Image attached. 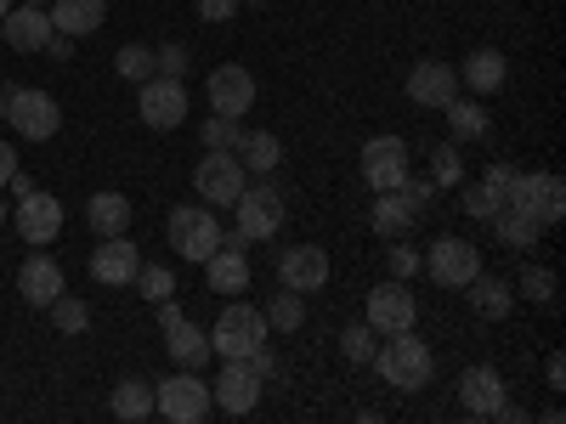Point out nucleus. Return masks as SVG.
I'll list each match as a JSON object with an SVG mask.
<instances>
[{
  "label": "nucleus",
  "mask_w": 566,
  "mask_h": 424,
  "mask_svg": "<svg viewBox=\"0 0 566 424\" xmlns=\"http://www.w3.org/2000/svg\"><path fill=\"white\" fill-rule=\"evenodd\" d=\"M374 368H380V380L397 385V391H424L437 373V357L413 328H402V335H386V346L374 351Z\"/></svg>",
  "instance_id": "obj_1"
},
{
  "label": "nucleus",
  "mask_w": 566,
  "mask_h": 424,
  "mask_svg": "<svg viewBox=\"0 0 566 424\" xmlns=\"http://www.w3.org/2000/svg\"><path fill=\"white\" fill-rule=\"evenodd\" d=\"M165 232H170L176 255L193 261V266H205V261L221 250V221H216L210 204H176L170 221H165Z\"/></svg>",
  "instance_id": "obj_2"
},
{
  "label": "nucleus",
  "mask_w": 566,
  "mask_h": 424,
  "mask_svg": "<svg viewBox=\"0 0 566 424\" xmlns=\"http://www.w3.org/2000/svg\"><path fill=\"white\" fill-rule=\"evenodd\" d=\"M216 396H210V380H199V368H181L176 380H159L154 385V413H165L170 424H199L210 418Z\"/></svg>",
  "instance_id": "obj_3"
},
{
  "label": "nucleus",
  "mask_w": 566,
  "mask_h": 424,
  "mask_svg": "<svg viewBox=\"0 0 566 424\" xmlns=\"http://www.w3.org/2000/svg\"><path fill=\"white\" fill-rule=\"evenodd\" d=\"M210 335V351L216 357H250L255 346H266V317H261V306H244V300H232L221 317H216V328H205Z\"/></svg>",
  "instance_id": "obj_4"
},
{
  "label": "nucleus",
  "mask_w": 566,
  "mask_h": 424,
  "mask_svg": "<svg viewBox=\"0 0 566 424\" xmlns=\"http://www.w3.org/2000/svg\"><path fill=\"white\" fill-rule=\"evenodd\" d=\"M504 204H515V210H527L538 226H549V221H560V210H566V187H560V176H549V170H515V181L504 187Z\"/></svg>",
  "instance_id": "obj_5"
},
{
  "label": "nucleus",
  "mask_w": 566,
  "mask_h": 424,
  "mask_svg": "<svg viewBox=\"0 0 566 424\" xmlns=\"http://www.w3.org/2000/svg\"><path fill=\"white\" fill-rule=\"evenodd\" d=\"M7 119L23 141H52L63 125V108L52 91H7Z\"/></svg>",
  "instance_id": "obj_6"
},
{
  "label": "nucleus",
  "mask_w": 566,
  "mask_h": 424,
  "mask_svg": "<svg viewBox=\"0 0 566 424\" xmlns=\"http://www.w3.org/2000/svg\"><path fill=\"white\" fill-rule=\"evenodd\" d=\"M244 181H250V170L239 165V153H205L199 170H193V187H199V199L210 210H232V204H239Z\"/></svg>",
  "instance_id": "obj_7"
},
{
  "label": "nucleus",
  "mask_w": 566,
  "mask_h": 424,
  "mask_svg": "<svg viewBox=\"0 0 566 424\" xmlns=\"http://www.w3.org/2000/svg\"><path fill=\"white\" fill-rule=\"evenodd\" d=\"M419 272H431L442 289H464V283L482 272V250L464 244V239H437L431 250L419 255Z\"/></svg>",
  "instance_id": "obj_8"
},
{
  "label": "nucleus",
  "mask_w": 566,
  "mask_h": 424,
  "mask_svg": "<svg viewBox=\"0 0 566 424\" xmlns=\"http://www.w3.org/2000/svg\"><path fill=\"white\" fill-rule=\"evenodd\" d=\"M363 181L374 193H397L408 181V141L402 136H368L363 141Z\"/></svg>",
  "instance_id": "obj_9"
},
{
  "label": "nucleus",
  "mask_w": 566,
  "mask_h": 424,
  "mask_svg": "<svg viewBox=\"0 0 566 424\" xmlns=\"http://www.w3.org/2000/svg\"><path fill=\"white\" fill-rule=\"evenodd\" d=\"M136 114H142V125H148V130H176V125L187 119V85H181V80H165V74L142 80Z\"/></svg>",
  "instance_id": "obj_10"
},
{
  "label": "nucleus",
  "mask_w": 566,
  "mask_h": 424,
  "mask_svg": "<svg viewBox=\"0 0 566 424\" xmlns=\"http://www.w3.org/2000/svg\"><path fill=\"white\" fill-rule=\"evenodd\" d=\"M232 210H239V232H244L250 244H266L272 232L283 226V193H277L272 181H255V187L244 181V193H239V204H232Z\"/></svg>",
  "instance_id": "obj_11"
},
{
  "label": "nucleus",
  "mask_w": 566,
  "mask_h": 424,
  "mask_svg": "<svg viewBox=\"0 0 566 424\" xmlns=\"http://www.w3.org/2000/svg\"><path fill=\"white\" fill-rule=\"evenodd\" d=\"M261 385H266V380L250 368V357H221V373H216L210 396H216L221 413H250V407L261 402Z\"/></svg>",
  "instance_id": "obj_12"
},
{
  "label": "nucleus",
  "mask_w": 566,
  "mask_h": 424,
  "mask_svg": "<svg viewBox=\"0 0 566 424\" xmlns=\"http://www.w3.org/2000/svg\"><path fill=\"white\" fill-rule=\"evenodd\" d=\"M419 322V300L402 289V277H391V283H380V289H368V328L374 335H402V328H413Z\"/></svg>",
  "instance_id": "obj_13"
},
{
  "label": "nucleus",
  "mask_w": 566,
  "mask_h": 424,
  "mask_svg": "<svg viewBox=\"0 0 566 424\" xmlns=\"http://www.w3.org/2000/svg\"><path fill=\"white\" fill-rule=\"evenodd\" d=\"M205 91H210V114L244 119V114L255 108V74H250L244 63H227V68H216Z\"/></svg>",
  "instance_id": "obj_14"
},
{
  "label": "nucleus",
  "mask_w": 566,
  "mask_h": 424,
  "mask_svg": "<svg viewBox=\"0 0 566 424\" xmlns=\"http://www.w3.org/2000/svg\"><path fill=\"white\" fill-rule=\"evenodd\" d=\"M277 283H283V289H295V295H317L323 283H328V255H323L317 244L283 250V255H277Z\"/></svg>",
  "instance_id": "obj_15"
},
{
  "label": "nucleus",
  "mask_w": 566,
  "mask_h": 424,
  "mask_svg": "<svg viewBox=\"0 0 566 424\" xmlns=\"http://www.w3.org/2000/svg\"><path fill=\"white\" fill-rule=\"evenodd\" d=\"M504 373L493 362H476V368H464V380H459V407L464 413H476V418H493L504 407Z\"/></svg>",
  "instance_id": "obj_16"
},
{
  "label": "nucleus",
  "mask_w": 566,
  "mask_h": 424,
  "mask_svg": "<svg viewBox=\"0 0 566 424\" xmlns=\"http://www.w3.org/2000/svg\"><path fill=\"white\" fill-rule=\"evenodd\" d=\"M453 97H459V68H448V63H437V57L413 63V74H408V103H419V108H448Z\"/></svg>",
  "instance_id": "obj_17"
},
{
  "label": "nucleus",
  "mask_w": 566,
  "mask_h": 424,
  "mask_svg": "<svg viewBox=\"0 0 566 424\" xmlns=\"http://www.w3.org/2000/svg\"><path fill=\"white\" fill-rule=\"evenodd\" d=\"M12 221H18V232H23V244H52L57 232H63V204L34 187V193L18 199V215H12Z\"/></svg>",
  "instance_id": "obj_18"
},
{
  "label": "nucleus",
  "mask_w": 566,
  "mask_h": 424,
  "mask_svg": "<svg viewBox=\"0 0 566 424\" xmlns=\"http://www.w3.org/2000/svg\"><path fill=\"white\" fill-rule=\"evenodd\" d=\"M136 266H142V250L125 239V232H119V239H103L97 255H91V277L108 283V289H130V283H136Z\"/></svg>",
  "instance_id": "obj_19"
},
{
  "label": "nucleus",
  "mask_w": 566,
  "mask_h": 424,
  "mask_svg": "<svg viewBox=\"0 0 566 424\" xmlns=\"http://www.w3.org/2000/svg\"><path fill=\"white\" fill-rule=\"evenodd\" d=\"M0 34H7L12 52H45V40H52L57 29H52V12L23 0V7H12L7 18H0Z\"/></svg>",
  "instance_id": "obj_20"
},
{
  "label": "nucleus",
  "mask_w": 566,
  "mask_h": 424,
  "mask_svg": "<svg viewBox=\"0 0 566 424\" xmlns=\"http://www.w3.org/2000/svg\"><path fill=\"white\" fill-rule=\"evenodd\" d=\"M18 295H23L34 311H45V306L63 295V266H57L52 255H29L23 272H18Z\"/></svg>",
  "instance_id": "obj_21"
},
{
  "label": "nucleus",
  "mask_w": 566,
  "mask_h": 424,
  "mask_svg": "<svg viewBox=\"0 0 566 424\" xmlns=\"http://www.w3.org/2000/svg\"><path fill=\"white\" fill-rule=\"evenodd\" d=\"M108 23V0H52V29L80 40V34H97Z\"/></svg>",
  "instance_id": "obj_22"
},
{
  "label": "nucleus",
  "mask_w": 566,
  "mask_h": 424,
  "mask_svg": "<svg viewBox=\"0 0 566 424\" xmlns=\"http://www.w3.org/2000/svg\"><path fill=\"white\" fill-rule=\"evenodd\" d=\"M165 335V346H170V357H176V368H205L210 362V335L199 322H187V317H176L170 328H159Z\"/></svg>",
  "instance_id": "obj_23"
},
{
  "label": "nucleus",
  "mask_w": 566,
  "mask_h": 424,
  "mask_svg": "<svg viewBox=\"0 0 566 424\" xmlns=\"http://www.w3.org/2000/svg\"><path fill=\"white\" fill-rule=\"evenodd\" d=\"M205 277H210L216 295H239V289H250V255L232 250V244H221V250L205 261Z\"/></svg>",
  "instance_id": "obj_24"
},
{
  "label": "nucleus",
  "mask_w": 566,
  "mask_h": 424,
  "mask_svg": "<svg viewBox=\"0 0 566 424\" xmlns=\"http://www.w3.org/2000/svg\"><path fill=\"white\" fill-rule=\"evenodd\" d=\"M464 295H470V306H476V317H488V322L510 317V306H515V289L504 277H493V272H476L464 283Z\"/></svg>",
  "instance_id": "obj_25"
},
{
  "label": "nucleus",
  "mask_w": 566,
  "mask_h": 424,
  "mask_svg": "<svg viewBox=\"0 0 566 424\" xmlns=\"http://www.w3.org/2000/svg\"><path fill=\"white\" fill-rule=\"evenodd\" d=\"M504 52H493V45H482V52H470L464 68H459V85H470L476 97H493V91L504 85Z\"/></svg>",
  "instance_id": "obj_26"
},
{
  "label": "nucleus",
  "mask_w": 566,
  "mask_h": 424,
  "mask_svg": "<svg viewBox=\"0 0 566 424\" xmlns=\"http://www.w3.org/2000/svg\"><path fill=\"white\" fill-rule=\"evenodd\" d=\"M419 221V210L402 199V193H380V199H374V210H368V226L374 232H380V239L391 244V239H402V232Z\"/></svg>",
  "instance_id": "obj_27"
},
{
  "label": "nucleus",
  "mask_w": 566,
  "mask_h": 424,
  "mask_svg": "<svg viewBox=\"0 0 566 424\" xmlns=\"http://www.w3.org/2000/svg\"><path fill=\"white\" fill-rule=\"evenodd\" d=\"M85 221H91L97 239H119V232L130 226V199L125 193H97V199L85 204Z\"/></svg>",
  "instance_id": "obj_28"
},
{
  "label": "nucleus",
  "mask_w": 566,
  "mask_h": 424,
  "mask_svg": "<svg viewBox=\"0 0 566 424\" xmlns=\"http://www.w3.org/2000/svg\"><path fill=\"white\" fill-rule=\"evenodd\" d=\"M488 221H493V232H499L504 250H527V244H538V232H544L527 210H515V204H499Z\"/></svg>",
  "instance_id": "obj_29"
},
{
  "label": "nucleus",
  "mask_w": 566,
  "mask_h": 424,
  "mask_svg": "<svg viewBox=\"0 0 566 424\" xmlns=\"http://www.w3.org/2000/svg\"><path fill=\"white\" fill-rule=\"evenodd\" d=\"M239 165L255 170V176H272V170L283 165V141H277L272 130H244V141H239Z\"/></svg>",
  "instance_id": "obj_30"
},
{
  "label": "nucleus",
  "mask_w": 566,
  "mask_h": 424,
  "mask_svg": "<svg viewBox=\"0 0 566 424\" xmlns=\"http://www.w3.org/2000/svg\"><path fill=\"white\" fill-rule=\"evenodd\" d=\"M442 114H448L453 141H482V136H488V125H493V119H488V108H482V103H470V97H453Z\"/></svg>",
  "instance_id": "obj_31"
},
{
  "label": "nucleus",
  "mask_w": 566,
  "mask_h": 424,
  "mask_svg": "<svg viewBox=\"0 0 566 424\" xmlns=\"http://www.w3.org/2000/svg\"><path fill=\"white\" fill-rule=\"evenodd\" d=\"M266 328H277V335H295V328L306 322V295H295V289H277L272 300H266Z\"/></svg>",
  "instance_id": "obj_32"
},
{
  "label": "nucleus",
  "mask_w": 566,
  "mask_h": 424,
  "mask_svg": "<svg viewBox=\"0 0 566 424\" xmlns=\"http://www.w3.org/2000/svg\"><path fill=\"white\" fill-rule=\"evenodd\" d=\"M108 407H114L119 418H148V413H154V385H148V380H119L114 396H108Z\"/></svg>",
  "instance_id": "obj_33"
},
{
  "label": "nucleus",
  "mask_w": 566,
  "mask_h": 424,
  "mask_svg": "<svg viewBox=\"0 0 566 424\" xmlns=\"http://www.w3.org/2000/svg\"><path fill=\"white\" fill-rule=\"evenodd\" d=\"M239 141H244V125L239 119H227V114H210L205 119V148L210 153H239Z\"/></svg>",
  "instance_id": "obj_34"
},
{
  "label": "nucleus",
  "mask_w": 566,
  "mask_h": 424,
  "mask_svg": "<svg viewBox=\"0 0 566 424\" xmlns=\"http://www.w3.org/2000/svg\"><path fill=\"white\" fill-rule=\"evenodd\" d=\"M45 311H52L57 335H85V328H91V306H85V300H74V295H57Z\"/></svg>",
  "instance_id": "obj_35"
},
{
  "label": "nucleus",
  "mask_w": 566,
  "mask_h": 424,
  "mask_svg": "<svg viewBox=\"0 0 566 424\" xmlns=\"http://www.w3.org/2000/svg\"><path fill=\"white\" fill-rule=\"evenodd\" d=\"M130 289H142V295H148V300L159 306V300H170V295H176V277H170V266H148V261H142Z\"/></svg>",
  "instance_id": "obj_36"
},
{
  "label": "nucleus",
  "mask_w": 566,
  "mask_h": 424,
  "mask_svg": "<svg viewBox=\"0 0 566 424\" xmlns=\"http://www.w3.org/2000/svg\"><path fill=\"white\" fill-rule=\"evenodd\" d=\"M374 351H380V335H374L368 322H357V328H346L340 335V357L357 368V362H374Z\"/></svg>",
  "instance_id": "obj_37"
},
{
  "label": "nucleus",
  "mask_w": 566,
  "mask_h": 424,
  "mask_svg": "<svg viewBox=\"0 0 566 424\" xmlns=\"http://www.w3.org/2000/svg\"><path fill=\"white\" fill-rule=\"evenodd\" d=\"M114 68H119V80L142 85V80H154V52H148V45H119Z\"/></svg>",
  "instance_id": "obj_38"
},
{
  "label": "nucleus",
  "mask_w": 566,
  "mask_h": 424,
  "mask_svg": "<svg viewBox=\"0 0 566 424\" xmlns=\"http://www.w3.org/2000/svg\"><path fill=\"white\" fill-rule=\"evenodd\" d=\"M499 204H504V193H499V187H488V181L464 187V215H470V221H488Z\"/></svg>",
  "instance_id": "obj_39"
},
{
  "label": "nucleus",
  "mask_w": 566,
  "mask_h": 424,
  "mask_svg": "<svg viewBox=\"0 0 566 424\" xmlns=\"http://www.w3.org/2000/svg\"><path fill=\"white\" fill-rule=\"evenodd\" d=\"M522 295L538 300V306H549V300H555V272H549V266H527V272H522Z\"/></svg>",
  "instance_id": "obj_40"
},
{
  "label": "nucleus",
  "mask_w": 566,
  "mask_h": 424,
  "mask_svg": "<svg viewBox=\"0 0 566 424\" xmlns=\"http://www.w3.org/2000/svg\"><path fill=\"white\" fill-rule=\"evenodd\" d=\"M459 176H464L459 148H437V153H431V181H437V187H459Z\"/></svg>",
  "instance_id": "obj_41"
},
{
  "label": "nucleus",
  "mask_w": 566,
  "mask_h": 424,
  "mask_svg": "<svg viewBox=\"0 0 566 424\" xmlns=\"http://www.w3.org/2000/svg\"><path fill=\"white\" fill-rule=\"evenodd\" d=\"M154 74L181 80L187 74V45H159V52H154Z\"/></svg>",
  "instance_id": "obj_42"
},
{
  "label": "nucleus",
  "mask_w": 566,
  "mask_h": 424,
  "mask_svg": "<svg viewBox=\"0 0 566 424\" xmlns=\"http://www.w3.org/2000/svg\"><path fill=\"white\" fill-rule=\"evenodd\" d=\"M386 261H391V277H413V272H419V255H413L402 239H391V255H386Z\"/></svg>",
  "instance_id": "obj_43"
},
{
  "label": "nucleus",
  "mask_w": 566,
  "mask_h": 424,
  "mask_svg": "<svg viewBox=\"0 0 566 424\" xmlns=\"http://www.w3.org/2000/svg\"><path fill=\"white\" fill-rule=\"evenodd\" d=\"M232 12H239V0H199L205 23H232Z\"/></svg>",
  "instance_id": "obj_44"
},
{
  "label": "nucleus",
  "mask_w": 566,
  "mask_h": 424,
  "mask_svg": "<svg viewBox=\"0 0 566 424\" xmlns=\"http://www.w3.org/2000/svg\"><path fill=\"white\" fill-rule=\"evenodd\" d=\"M544 385L549 391H566V357H549L544 362Z\"/></svg>",
  "instance_id": "obj_45"
},
{
  "label": "nucleus",
  "mask_w": 566,
  "mask_h": 424,
  "mask_svg": "<svg viewBox=\"0 0 566 424\" xmlns=\"http://www.w3.org/2000/svg\"><path fill=\"white\" fill-rule=\"evenodd\" d=\"M488 187H499V193H504V187L515 181V165H488V176H482Z\"/></svg>",
  "instance_id": "obj_46"
},
{
  "label": "nucleus",
  "mask_w": 566,
  "mask_h": 424,
  "mask_svg": "<svg viewBox=\"0 0 566 424\" xmlns=\"http://www.w3.org/2000/svg\"><path fill=\"white\" fill-rule=\"evenodd\" d=\"M12 170H18V148H12V141H0V187L12 181Z\"/></svg>",
  "instance_id": "obj_47"
},
{
  "label": "nucleus",
  "mask_w": 566,
  "mask_h": 424,
  "mask_svg": "<svg viewBox=\"0 0 566 424\" xmlns=\"http://www.w3.org/2000/svg\"><path fill=\"white\" fill-rule=\"evenodd\" d=\"M45 52H52V57H57V63H63V57H69V52H74V40H69V34H52V40H45Z\"/></svg>",
  "instance_id": "obj_48"
},
{
  "label": "nucleus",
  "mask_w": 566,
  "mask_h": 424,
  "mask_svg": "<svg viewBox=\"0 0 566 424\" xmlns=\"http://www.w3.org/2000/svg\"><path fill=\"white\" fill-rule=\"evenodd\" d=\"M7 187H12V193H18V199H23V193H34V181H29L23 170H12V181H7Z\"/></svg>",
  "instance_id": "obj_49"
},
{
  "label": "nucleus",
  "mask_w": 566,
  "mask_h": 424,
  "mask_svg": "<svg viewBox=\"0 0 566 424\" xmlns=\"http://www.w3.org/2000/svg\"><path fill=\"white\" fill-rule=\"evenodd\" d=\"M0 119H7V91H0Z\"/></svg>",
  "instance_id": "obj_50"
},
{
  "label": "nucleus",
  "mask_w": 566,
  "mask_h": 424,
  "mask_svg": "<svg viewBox=\"0 0 566 424\" xmlns=\"http://www.w3.org/2000/svg\"><path fill=\"white\" fill-rule=\"evenodd\" d=\"M7 12H12V0H0V18H7Z\"/></svg>",
  "instance_id": "obj_51"
},
{
  "label": "nucleus",
  "mask_w": 566,
  "mask_h": 424,
  "mask_svg": "<svg viewBox=\"0 0 566 424\" xmlns=\"http://www.w3.org/2000/svg\"><path fill=\"white\" fill-rule=\"evenodd\" d=\"M0 226H7V204H0Z\"/></svg>",
  "instance_id": "obj_52"
},
{
  "label": "nucleus",
  "mask_w": 566,
  "mask_h": 424,
  "mask_svg": "<svg viewBox=\"0 0 566 424\" xmlns=\"http://www.w3.org/2000/svg\"><path fill=\"white\" fill-rule=\"evenodd\" d=\"M29 7H45V0H29Z\"/></svg>",
  "instance_id": "obj_53"
}]
</instances>
